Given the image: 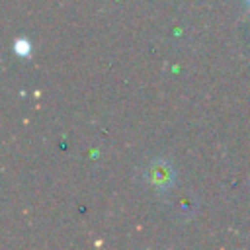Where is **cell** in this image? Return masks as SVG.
<instances>
[{"mask_svg":"<svg viewBox=\"0 0 250 250\" xmlns=\"http://www.w3.org/2000/svg\"><path fill=\"white\" fill-rule=\"evenodd\" d=\"M248 2H250V0H248Z\"/></svg>","mask_w":250,"mask_h":250,"instance_id":"2","label":"cell"},{"mask_svg":"<svg viewBox=\"0 0 250 250\" xmlns=\"http://www.w3.org/2000/svg\"><path fill=\"white\" fill-rule=\"evenodd\" d=\"M14 51L18 53V55H29L31 53V45H29V41L27 39H18L16 43H14Z\"/></svg>","mask_w":250,"mask_h":250,"instance_id":"1","label":"cell"}]
</instances>
